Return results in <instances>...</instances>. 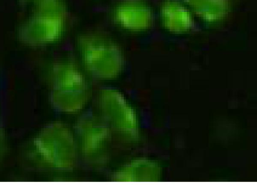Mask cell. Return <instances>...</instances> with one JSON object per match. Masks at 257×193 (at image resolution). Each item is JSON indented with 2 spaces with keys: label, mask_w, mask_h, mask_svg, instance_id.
Masks as SVG:
<instances>
[{
  "label": "cell",
  "mask_w": 257,
  "mask_h": 193,
  "mask_svg": "<svg viewBox=\"0 0 257 193\" xmlns=\"http://www.w3.org/2000/svg\"><path fill=\"white\" fill-rule=\"evenodd\" d=\"M22 2L26 3V2H30L31 1H36L37 2L38 0H20Z\"/></svg>",
  "instance_id": "ba28073f"
},
{
  "label": "cell",
  "mask_w": 257,
  "mask_h": 193,
  "mask_svg": "<svg viewBox=\"0 0 257 193\" xmlns=\"http://www.w3.org/2000/svg\"><path fill=\"white\" fill-rule=\"evenodd\" d=\"M112 18L121 28L139 32L150 27L153 14L150 7L143 0H121L113 8Z\"/></svg>",
  "instance_id": "277c9868"
},
{
  "label": "cell",
  "mask_w": 257,
  "mask_h": 193,
  "mask_svg": "<svg viewBox=\"0 0 257 193\" xmlns=\"http://www.w3.org/2000/svg\"><path fill=\"white\" fill-rule=\"evenodd\" d=\"M200 17L208 21L221 19L228 13V0H184Z\"/></svg>",
  "instance_id": "8992f818"
},
{
  "label": "cell",
  "mask_w": 257,
  "mask_h": 193,
  "mask_svg": "<svg viewBox=\"0 0 257 193\" xmlns=\"http://www.w3.org/2000/svg\"><path fill=\"white\" fill-rule=\"evenodd\" d=\"M76 45L82 65L91 76L102 79L113 78L124 64L121 49L113 39L98 32L78 35Z\"/></svg>",
  "instance_id": "6da1fadb"
},
{
  "label": "cell",
  "mask_w": 257,
  "mask_h": 193,
  "mask_svg": "<svg viewBox=\"0 0 257 193\" xmlns=\"http://www.w3.org/2000/svg\"><path fill=\"white\" fill-rule=\"evenodd\" d=\"M7 151L6 134L0 120V161L5 156Z\"/></svg>",
  "instance_id": "52a82bcc"
},
{
  "label": "cell",
  "mask_w": 257,
  "mask_h": 193,
  "mask_svg": "<svg viewBox=\"0 0 257 193\" xmlns=\"http://www.w3.org/2000/svg\"><path fill=\"white\" fill-rule=\"evenodd\" d=\"M32 17L20 31L25 43L43 45L54 43L63 36L66 27L67 11L61 0H38Z\"/></svg>",
  "instance_id": "7a4b0ae2"
},
{
  "label": "cell",
  "mask_w": 257,
  "mask_h": 193,
  "mask_svg": "<svg viewBox=\"0 0 257 193\" xmlns=\"http://www.w3.org/2000/svg\"><path fill=\"white\" fill-rule=\"evenodd\" d=\"M161 15L165 26L172 31H185L192 25V18L188 11L174 0L164 2L161 8Z\"/></svg>",
  "instance_id": "5b68a950"
},
{
  "label": "cell",
  "mask_w": 257,
  "mask_h": 193,
  "mask_svg": "<svg viewBox=\"0 0 257 193\" xmlns=\"http://www.w3.org/2000/svg\"><path fill=\"white\" fill-rule=\"evenodd\" d=\"M49 77L52 100L56 105L79 106L87 98L88 88L85 78L73 61L65 59L54 63L50 68Z\"/></svg>",
  "instance_id": "3957f363"
}]
</instances>
